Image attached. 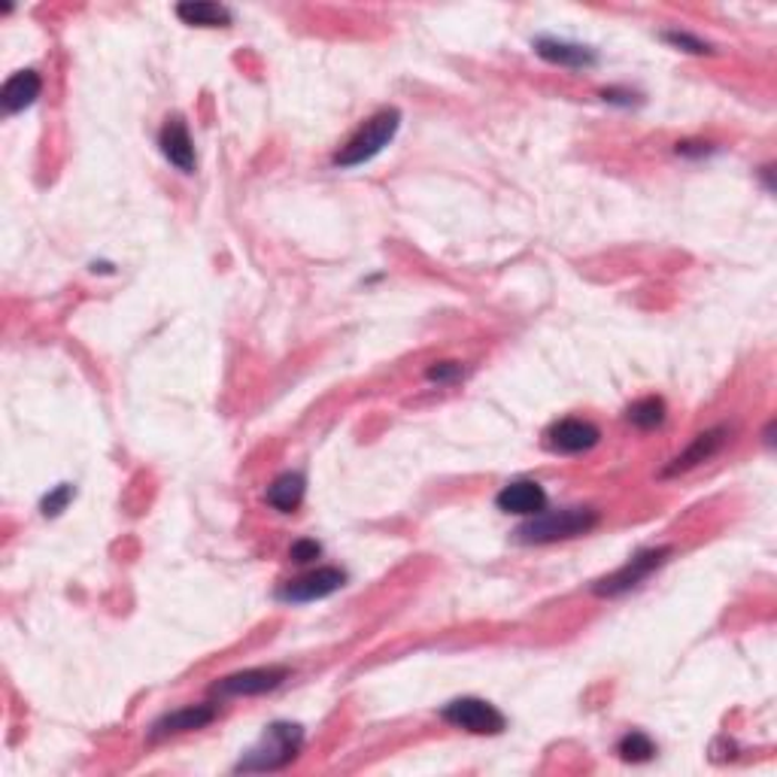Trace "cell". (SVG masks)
<instances>
[{
    "instance_id": "cell-1",
    "label": "cell",
    "mask_w": 777,
    "mask_h": 777,
    "mask_svg": "<svg viewBox=\"0 0 777 777\" xmlns=\"http://www.w3.org/2000/svg\"><path fill=\"white\" fill-rule=\"evenodd\" d=\"M304 747V729L298 726V723H286V719H279V723H270L265 732H262V738H258L249 750H246L241 759H237V766H234V771L241 775H262V771H279V768L292 766L295 759H298V754H301Z\"/></svg>"
},
{
    "instance_id": "cell-2",
    "label": "cell",
    "mask_w": 777,
    "mask_h": 777,
    "mask_svg": "<svg viewBox=\"0 0 777 777\" xmlns=\"http://www.w3.org/2000/svg\"><path fill=\"white\" fill-rule=\"evenodd\" d=\"M599 525V511L592 508H565V511H541L538 517H529L517 529V541L529 546L559 544L590 534Z\"/></svg>"
},
{
    "instance_id": "cell-3",
    "label": "cell",
    "mask_w": 777,
    "mask_h": 777,
    "mask_svg": "<svg viewBox=\"0 0 777 777\" xmlns=\"http://www.w3.org/2000/svg\"><path fill=\"white\" fill-rule=\"evenodd\" d=\"M398 129H401V113H398L395 106H386L380 113H374V116L347 140V146H340V152H335V167L352 171V167L374 162V159L392 143Z\"/></svg>"
},
{
    "instance_id": "cell-4",
    "label": "cell",
    "mask_w": 777,
    "mask_h": 777,
    "mask_svg": "<svg viewBox=\"0 0 777 777\" xmlns=\"http://www.w3.org/2000/svg\"><path fill=\"white\" fill-rule=\"evenodd\" d=\"M672 546H647V550H638V553L628 556L626 565H620L614 574H607L602 581L592 583V592H595L599 599H620V595H626V592L638 590L650 574H656V571L672 559Z\"/></svg>"
},
{
    "instance_id": "cell-5",
    "label": "cell",
    "mask_w": 777,
    "mask_h": 777,
    "mask_svg": "<svg viewBox=\"0 0 777 777\" xmlns=\"http://www.w3.org/2000/svg\"><path fill=\"white\" fill-rule=\"evenodd\" d=\"M441 719L453 729L471 732V735H501L508 729V717L492 702L477 696H462L447 702L441 708Z\"/></svg>"
},
{
    "instance_id": "cell-6",
    "label": "cell",
    "mask_w": 777,
    "mask_h": 777,
    "mask_svg": "<svg viewBox=\"0 0 777 777\" xmlns=\"http://www.w3.org/2000/svg\"><path fill=\"white\" fill-rule=\"evenodd\" d=\"M289 681V668L286 665H258V668H244L234 672L228 677H222L219 684L209 686V696L216 698H253L274 693L277 686Z\"/></svg>"
},
{
    "instance_id": "cell-7",
    "label": "cell",
    "mask_w": 777,
    "mask_h": 777,
    "mask_svg": "<svg viewBox=\"0 0 777 777\" xmlns=\"http://www.w3.org/2000/svg\"><path fill=\"white\" fill-rule=\"evenodd\" d=\"M347 586V571L325 565V569H314L301 574L298 581L283 583L277 590V599L286 604H310L319 599H328Z\"/></svg>"
},
{
    "instance_id": "cell-8",
    "label": "cell",
    "mask_w": 777,
    "mask_h": 777,
    "mask_svg": "<svg viewBox=\"0 0 777 777\" xmlns=\"http://www.w3.org/2000/svg\"><path fill=\"white\" fill-rule=\"evenodd\" d=\"M602 441V431L592 426L590 419H559L544 434V443L550 453L556 456H581L590 453L595 443Z\"/></svg>"
},
{
    "instance_id": "cell-9",
    "label": "cell",
    "mask_w": 777,
    "mask_h": 777,
    "mask_svg": "<svg viewBox=\"0 0 777 777\" xmlns=\"http://www.w3.org/2000/svg\"><path fill=\"white\" fill-rule=\"evenodd\" d=\"M216 717H219L216 702H201V705H186V708L167 710V714H162V717L150 726V742L155 744L164 742V738H174V735L207 729Z\"/></svg>"
},
{
    "instance_id": "cell-10",
    "label": "cell",
    "mask_w": 777,
    "mask_h": 777,
    "mask_svg": "<svg viewBox=\"0 0 777 777\" xmlns=\"http://www.w3.org/2000/svg\"><path fill=\"white\" fill-rule=\"evenodd\" d=\"M726 441H729V429H726V426H717V429H708V431H698L696 438H693V443L686 447L684 453H677L672 462L662 468L660 477L689 474L693 468H698L702 462L714 459V456H717L719 450L726 447Z\"/></svg>"
},
{
    "instance_id": "cell-11",
    "label": "cell",
    "mask_w": 777,
    "mask_h": 777,
    "mask_svg": "<svg viewBox=\"0 0 777 777\" xmlns=\"http://www.w3.org/2000/svg\"><path fill=\"white\" fill-rule=\"evenodd\" d=\"M159 150H162L164 159L174 164L180 174H195V167H197L195 140H192L188 125L180 116L164 122L162 134H159Z\"/></svg>"
},
{
    "instance_id": "cell-12",
    "label": "cell",
    "mask_w": 777,
    "mask_h": 777,
    "mask_svg": "<svg viewBox=\"0 0 777 777\" xmlns=\"http://www.w3.org/2000/svg\"><path fill=\"white\" fill-rule=\"evenodd\" d=\"M538 59H544L546 64L569 70H586L599 64V52L583 43H571V40H556V37H538L532 43Z\"/></svg>"
},
{
    "instance_id": "cell-13",
    "label": "cell",
    "mask_w": 777,
    "mask_h": 777,
    "mask_svg": "<svg viewBox=\"0 0 777 777\" xmlns=\"http://www.w3.org/2000/svg\"><path fill=\"white\" fill-rule=\"evenodd\" d=\"M495 508L501 513H513V517L529 520V517L546 511V492L534 480H513L508 487H501V492L495 495Z\"/></svg>"
},
{
    "instance_id": "cell-14",
    "label": "cell",
    "mask_w": 777,
    "mask_h": 777,
    "mask_svg": "<svg viewBox=\"0 0 777 777\" xmlns=\"http://www.w3.org/2000/svg\"><path fill=\"white\" fill-rule=\"evenodd\" d=\"M40 92H43V76H40L37 70H19V73H12L10 80L3 82V89H0L3 113H7V116H16V113H22L28 106H34Z\"/></svg>"
},
{
    "instance_id": "cell-15",
    "label": "cell",
    "mask_w": 777,
    "mask_h": 777,
    "mask_svg": "<svg viewBox=\"0 0 777 777\" xmlns=\"http://www.w3.org/2000/svg\"><path fill=\"white\" fill-rule=\"evenodd\" d=\"M304 495H307V477L301 471H283L274 477V483L267 487L265 501L277 513H295L301 508Z\"/></svg>"
},
{
    "instance_id": "cell-16",
    "label": "cell",
    "mask_w": 777,
    "mask_h": 777,
    "mask_svg": "<svg viewBox=\"0 0 777 777\" xmlns=\"http://www.w3.org/2000/svg\"><path fill=\"white\" fill-rule=\"evenodd\" d=\"M176 16L192 28H228L234 19L228 7L209 3V0H186L176 7Z\"/></svg>"
},
{
    "instance_id": "cell-17",
    "label": "cell",
    "mask_w": 777,
    "mask_h": 777,
    "mask_svg": "<svg viewBox=\"0 0 777 777\" xmlns=\"http://www.w3.org/2000/svg\"><path fill=\"white\" fill-rule=\"evenodd\" d=\"M665 417H668V407H665V401L662 398H656V395H647V398H638L635 405L626 407V419L635 426V429H660L662 422H665Z\"/></svg>"
},
{
    "instance_id": "cell-18",
    "label": "cell",
    "mask_w": 777,
    "mask_h": 777,
    "mask_svg": "<svg viewBox=\"0 0 777 777\" xmlns=\"http://www.w3.org/2000/svg\"><path fill=\"white\" fill-rule=\"evenodd\" d=\"M616 756L623 763H632V766H644V763H650L656 756V742L650 738L647 732L632 729L616 742Z\"/></svg>"
},
{
    "instance_id": "cell-19",
    "label": "cell",
    "mask_w": 777,
    "mask_h": 777,
    "mask_svg": "<svg viewBox=\"0 0 777 777\" xmlns=\"http://www.w3.org/2000/svg\"><path fill=\"white\" fill-rule=\"evenodd\" d=\"M73 499H76V489L70 487V483H61V487H55L52 492L43 495V501H40V513H43V517H61V513L68 511V504Z\"/></svg>"
},
{
    "instance_id": "cell-20",
    "label": "cell",
    "mask_w": 777,
    "mask_h": 777,
    "mask_svg": "<svg viewBox=\"0 0 777 777\" xmlns=\"http://www.w3.org/2000/svg\"><path fill=\"white\" fill-rule=\"evenodd\" d=\"M662 40H665L668 47L684 49V52H693V55H714V47H710V43H705L702 37L686 34V31H665Z\"/></svg>"
},
{
    "instance_id": "cell-21",
    "label": "cell",
    "mask_w": 777,
    "mask_h": 777,
    "mask_svg": "<svg viewBox=\"0 0 777 777\" xmlns=\"http://www.w3.org/2000/svg\"><path fill=\"white\" fill-rule=\"evenodd\" d=\"M319 556H323V544L314 541V538H301V541H295V544L289 546V559L295 565H310V562H316Z\"/></svg>"
},
{
    "instance_id": "cell-22",
    "label": "cell",
    "mask_w": 777,
    "mask_h": 777,
    "mask_svg": "<svg viewBox=\"0 0 777 777\" xmlns=\"http://www.w3.org/2000/svg\"><path fill=\"white\" fill-rule=\"evenodd\" d=\"M426 377H429L431 384H456V380H462L464 377V368L459 361H441V365L429 368Z\"/></svg>"
},
{
    "instance_id": "cell-23",
    "label": "cell",
    "mask_w": 777,
    "mask_h": 777,
    "mask_svg": "<svg viewBox=\"0 0 777 777\" xmlns=\"http://www.w3.org/2000/svg\"><path fill=\"white\" fill-rule=\"evenodd\" d=\"M677 155H686V159H705V155H710L714 152V146L710 143H702V140H684V143H677Z\"/></svg>"
},
{
    "instance_id": "cell-24",
    "label": "cell",
    "mask_w": 777,
    "mask_h": 777,
    "mask_svg": "<svg viewBox=\"0 0 777 777\" xmlns=\"http://www.w3.org/2000/svg\"><path fill=\"white\" fill-rule=\"evenodd\" d=\"M602 98L607 101V104H620V106H632V101H635V94L620 92V89H607V92H602Z\"/></svg>"
}]
</instances>
